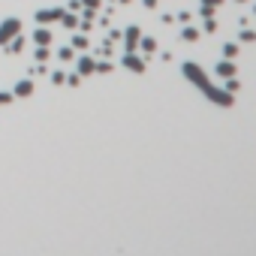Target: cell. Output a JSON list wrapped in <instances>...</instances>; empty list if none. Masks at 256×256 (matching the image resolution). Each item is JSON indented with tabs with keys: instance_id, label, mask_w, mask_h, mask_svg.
I'll return each instance as SVG.
<instances>
[{
	"instance_id": "6da1fadb",
	"label": "cell",
	"mask_w": 256,
	"mask_h": 256,
	"mask_svg": "<svg viewBox=\"0 0 256 256\" xmlns=\"http://www.w3.org/2000/svg\"><path fill=\"white\" fill-rule=\"evenodd\" d=\"M15 33H21V21L18 18H6L3 24H0V46H6Z\"/></svg>"
},
{
	"instance_id": "7a4b0ae2",
	"label": "cell",
	"mask_w": 256,
	"mask_h": 256,
	"mask_svg": "<svg viewBox=\"0 0 256 256\" xmlns=\"http://www.w3.org/2000/svg\"><path fill=\"white\" fill-rule=\"evenodd\" d=\"M63 9H40L36 12V24H51V21H60Z\"/></svg>"
},
{
	"instance_id": "3957f363",
	"label": "cell",
	"mask_w": 256,
	"mask_h": 256,
	"mask_svg": "<svg viewBox=\"0 0 256 256\" xmlns=\"http://www.w3.org/2000/svg\"><path fill=\"white\" fill-rule=\"evenodd\" d=\"M33 91H36V85H33L30 79H21V82L12 88V97H30Z\"/></svg>"
},
{
	"instance_id": "277c9868",
	"label": "cell",
	"mask_w": 256,
	"mask_h": 256,
	"mask_svg": "<svg viewBox=\"0 0 256 256\" xmlns=\"http://www.w3.org/2000/svg\"><path fill=\"white\" fill-rule=\"evenodd\" d=\"M18 51H24V36L21 33H15L12 40L6 43V54H18Z\"/></svg>"
},
{
	"instance_id": "5b68a950",
	"label": "cell",
	"mask_w": 256,
	"mask_h": 256,
	"mask_svg": "<svg viewBox=\"0 0 256 256\" xmlns=\"http://www.w3.org/2000/svg\"><path fill=\"white\" fill-rule=\"evenodd\" d=\"M33 43H36V46H49V43H51V30H46V27H36V33H33Z\"/></svg>"
},
{
	"instance_id": "8992f818",
	"label": "cell",
	"mask_w": 256,
	"mask_h": 256,
	"mask_svg": "<svg viewBox=\"0 0 256 256\" xmlns=\"http://www.w3.org/2000/svg\"><path fill=\"white\" fill-rule=\"evenodd\" d=\"M91 69H94V60L82 57V60H79V72H91Z\"/></svg>"
},
{
	"instance_id": "52a82bcc",
	"label": "cell",
	"mask_w": 256,
	"mask_h": 256,
	"mask_svg": "<svg viewBox=\"0 0 256 256\" xmlns=\"http://www.w3.org/2000/svg\"><path fill=\"white\" fill-rule=\"evenodd\" d=\"M15 97H12V91H0V105H6V102H12Z\"/></svg>"
},
{
	"instance_id": "ba28073f",
	"label": "cell",
	"mask_w": 256,
	"mask_h": 256,
	"mask_svg": "<svg viewBox=\"0 0 256 256\" xmlns=\"http://www.w3.org/2000/svg\"><path fill=\"white\" fill-rule=\"evenodd\" d=\"M36 60H40V63H43V60H49V49H46V46L36 49Z\"/></svg>"
},
{
	"instance_id": "9c48e42d",
	"label": "cell",
	"mask_w": 256,
	"mask_h": 256,
	"mask_svg": "<svg viewBox=\"0 0 256 256\" xmlns=\"http://www.w3.org/2000/svg\"><path fill=\"white\" fill-rule=\"evenodd\" d=\"M85 3H88V6H97V0H85Z\"/></svg>"
}]
</instances>
